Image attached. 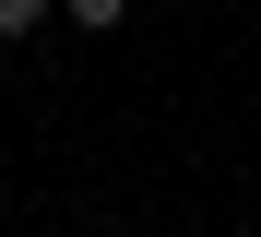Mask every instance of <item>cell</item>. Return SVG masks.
I'll return each mask as SVG.
<instances>
[{"label":"cell","instance_id":"6da1fadb","mask_svg":"<svg viewBox=\"0 0 261 237\" xmlns=\"http://www.w3.org/2000/svg\"><path fill=\"white\" fill-rule=\"evenodd\" d=\"M60 12H71L83 36H119V24H130V0H60Z\"/></svg>","mask_w":261,"mask_h":237},{"label":"cell","instance_id":"7a4b0ae2","mask_svg":"<svg viewBox=\"0 0 261 237\" xmlns=\"http://www.w3.org/2000/svg\"><path fill=\"white\" fill-rule=\"evenodd\" d=\"M48 12H60V0H0V36H36Z\"/></svg>","mask_w":261,"mask_h":237}]
</instances>
